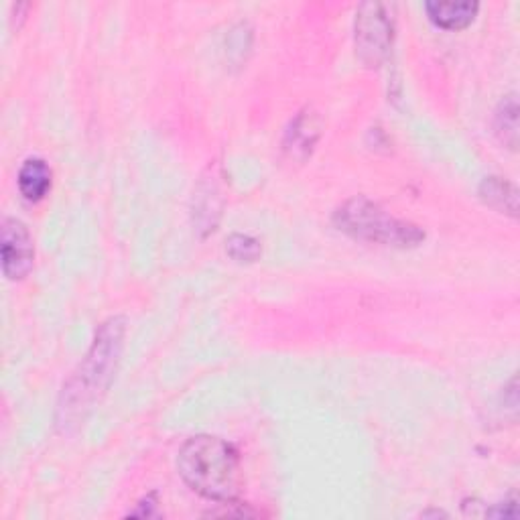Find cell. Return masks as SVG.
Returning <instances> with one entry per match:
<instances>
[{
	"label": "cell",
	"instance_id": "obj_8",
	"mask_svg": "<svg viewBox=\"0 0 520 520\" xmlns=\"http://www.w3.org/2000/svg\"><path fill=\"white\" fill-rule=\"evenodd\" d=\"M319 118L311 110L299 112V116L291 122V128L287 130L285 137V151L291 153V157L305 159L311 155L313 145L319 139Z\"/></svg>",
	"mask_w": 520,
	"mask_h": 520
},
{
	"label": "cell",
	"instance_id": "obj_1",
	"mask_svg": "<svg viewBox=\"0 0 520 520\" xmlns=\"http://www.w3.org/2000/svg\"><path fill=\"white\" fill-rule=\"evenodd\" d=\"M122 340V317H110L100 325L88 356L72 374V378L63 384L61 399L57 405L59 429L70 431L72 427H78L86 419L92 405L100 401V397L106 393L116 372Z\"/></svg>",
	"mask_w": 520,
	"mask_h": 520
},
{
	"label": "cell",
	"instance_id": "obj_5",
	"mask_svg": "<svg viewBox=\"0 0 520 520\" xmlns=\"http://www.w3.org/2000/svg\"><path fill=\"white\" fill-rule=\"evenodd\" d=\"M3 273L9 281H23L35 265V244L29 228L17 218L3 220Z\"/></svg>",
	"mask_w": 520,
	"mask_h": 520
},
{
	"label": "cell",
	"instance_id": "obj_11",
	"mask_svg": "<svg viewBox=\"0 0 520 520\" xmlns=\"http://www.w3.org/2000/svg\"><path fill=\"white\" fill-rule=\"evenodd\" d=\"M226 252L236 263H256L263 254V246L248 234H232L226 240Z\"/></svg>",
	"mask_w": 520,
	"mask_h": 520
},
{
	"label": "cell",
	"instance_id": "obj_2",
	"mask_svg": "<svg viewBox=\"0 0 520 520\" xmlns=\"http://www.w3.org/2000/svg\"><path fill=\"white\" fill-rule=\"evenodd\" d=\"M177 470L193 492L222 504L232 502L242 486L236 447L212 435L189 437L179 451Z\"/></svg>",
	"mask_w": 520,
	"mask_h": 520
},
{
	"label": "cell",
	"instance_id": "obj_10",
	"mask_svg": "<svg viewBox=\"0 0 520 520\" xmlns=\"http://www.w3.org/2000/svg\"><path fill=\"white\" fill-rule=\"evenodd\" d=\"M494 128L498 139L510 149L518 147V98L516 94H508L500 100L494 116Z\"/></svg>",
	"mask_w": 520,
	"mask_h": 520
},
{
	"label": "cell",
	"instance_id": "obj_6",
	"mask_svg": "<svg viewBox=\"0 0 520 520\" xmlns=\"http://www.w3.org/2000/svg\"><path fill=\"white\" fill-rule=\"evenodd\" d=\"M17 183H19V191L23 198L27 202L37 204L51 191V183H53L51 167L47 165V161H43L39 157H31L21 165Z\"/></svg>",
	"mask_w": 520,
	"mask_h": 520
},
{
	"label": "cell",
	"instance_id": "obj_7",
	"mask_svg": "<svg viewBox=\"0 0 520 520\" xmlns=\"http://www.w3.org/2000/svg\"><path fill=\"white\" fill-rule=\"evenodd\" d=\"M425 11L439 29L462 31L468 29L478 17V3H427Z\"/></svg>",
	"mask_w": 520,
	"mask_h": 520
},
{
	"label": "cell",
	"instance_id": "obj_3",
	"mask_svg": "<svg viewBox=\"0 0 520 520\" xmlns=\"http://www.w3.org/2000/svg\"><path fill=\"white\" fill-rule=\"evenodd\" d=\"M332 220L340 232L370 244L415 248L425 240V232L417 224L395 218L376 202L362 198V195L344 202L334 212Z\"/></svg>",
	"mask_w": 520,
	"mask_h": 520
},
{
	"label": "cell",
	"instance_id": "obj_9",
	"mask_svg": "<svg viewBox=\"0 0 520 520\" xmlns=\"http://www.w3.org/2000/svg\"><path fill=\"white\" fill-rule=\"evenodd\" d=\"M478 193L480 200L498 214H506L510 218L518 216V189L510 181L502 177H486L480 183Z\"/></svg>",
	"mask_w": 520,
	"mask_h": 520
},
{
	"label": "cell",
	"instance_id": "obj_4",
	"mask_svg": "<svg viewBox=\"0 0 520 520\" xmlns=\"http://www.w3.org/2000/svg\"><path fill=\"white\" fill-rule=\"evenodd\" d=\"M356 55L366 68H380L393 51L395 19L388 5L364 3L356 11Z\"/></svg>",
	"mask_w": 520,
	"mask_h": 520
}]
</instances>
